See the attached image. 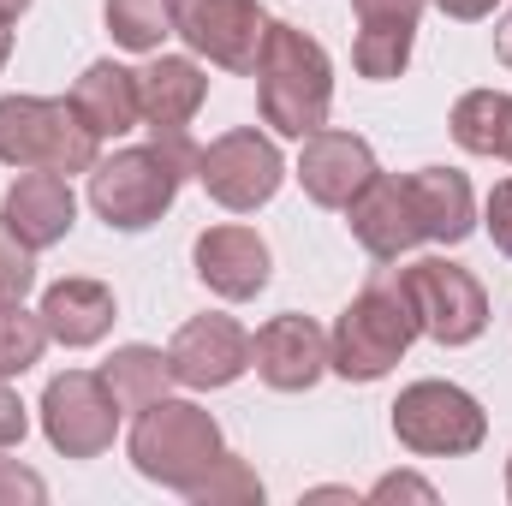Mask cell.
I'll return each mask as SVG.
<instances>
[{
  "label": "cell",
  "instance_id": "cell-1",
  "mask_svg": "<svg viewBox=\"0 0 512 506\" xmlns=\"http://www.w3.org/2000/svg\"><path fill=\"white\" fill-rule=\"evenodd\" d=\"M197 161H203V149L185 131H149V143L96 155V167H90V209L114 233H143V227H155L173 209V197L197 173Z\"/></svg>",
  "mask_w": 512,
  "mask_h": 506
},
{
  "label": "cell",
  "instance_id": "cell-2",
  "mask_svg": "<svg viewBox=\"0 0 512 506\" xmlns=\"http://www.w3.org/2000/svg\"><path fill=\"white\" fill-rule=\"evenodd\" d=\"M256 108H262V126H274L280 137H310V131L328 126V108H334V66H328V48L316 36H304L298 24H280L268 18V36H262V54H256Z\"/></svg>",
  "mask_w": 512,
  "mask_h": 506
},
{
  "label": "cell",
  "instance_id": "cell-3",
  "mask_svg": "<svg viewBox=\"0 0 512 506\" xmlns=\"http://www.w3.org/2000/svg\"><path fill=\"white\" fill-rule=\"evenodd\" d=\"M417 334H423V322H417V304L405 292V274L376 268L328 334V370L346 381H382L411 352Z\"/></svg>",
  "mask_w": 512,
  "mask_h": 506
},
{
  "label": "cell",
  "instance_id": "cell-4",
  "mask_svg": "<svg viewBox=\"0 0 512 506\" xmlns=\"http://www.w3.org/2000/svg\"><path fill=\"white\" fill-rule=\"evenodd\" d=\"M126 447H131L137 477H149V483H161L173 495H191L203 483V471L227 453L221 447V423L203 405H191V399H155L149 411H137Z\"/></svg>",
  "mask_w": 512,
  "mask_h": 506
},
{
  "label": "cell",
  "instance_id": "cell-5",
  "mask_svg": "<svg viewBox=\"0 0 512 506\" xmlns=\"http://www.w3.org/2000/svg\"><path fill=\"white\" fill-rule=\"evenodd\" d=\"M102 137L84 126L72 96H0V161L6 167H48V173H90Z\"/></svg>",
  "mask_w": 512,
  "mask_h": 506
},
{
  "label": "cell",
  "instance_id": "cell-6",
  "mask_svg": "<svg viewBox=\"0 0 512 506\" xmlns=\"http://www.w3.org/2000/svg\"><path fill=\"white\" fill-rule=\"evenodd\" d=\"M393 435H399V447H411L423 459H459V453L483 447L489 417L459 381H411L393 399Z\"/></svg>",
  "mask_w": 512,
  "mask_h": 506
},
{
  "label": "cell",
  "instance_id": "cell-7",
  "mask_svg": "<svg viewBox=\"0 0 512 506\" xmlns=\"http://www.w3.org/2000/svg\"><path fill=\"white\" fill-rule=\"evenodd\" d=\"M405 274V292L417 304V322L435 346H471L483 328H489V292L471 268L447 262V256H423Z\"/></svg>",
  "mask_w": 512,
  "mask_h": 506
},
{
  "label": "cell",
  "instance_id": "cell-8",
  "mask_svg": "<svg viewBox=\"0 0 512 506\" xmlns=\"http://www.w3.org/2000/svg\"><path fill=\"white\" fill-rule=\"evenodd\" d=\"M42 435L66 459H96L120 435V405L108 393L102 370H66L42 393Z\"/></svg>",
  "mask_w": 512,
  "mask_h": 506
},
{
  "label": "cell",
  "instance_id": "cell-9",
  "mask_svg": "<svg viewBox=\"0 0 512 506\" xmlns=\"http://www.w3.org/2000/svg\"><path fill=\"white\" fill-rule=\"evenodd\" d=\"M197 179H203V191H209L221 209L251 215V209H262V203L280 191L286 161H280L274 137H262L256 126H239V131H221V137L203 149Z\"/></svg>",
  "mask_w": 512,
  "mask_h": 506
},
{
  "label": "cell",
  "instance_id": "cell-10",
  "mask_svg": "<svg viewBox=\"0 0 512 506\" xmlns=\"http://www.w3.org/2000/svg\"><path fill=\"white\" fill-rule=\"evenodd\" d=\"M173 36L221 72H256L268 12L256 0H173Z\"/></svg>",
  "mask_w": 512,
  "mask_h": 506
},
{
  "label": "cell",
  "instance_id": "cell-11",
  "mask_svg": "<svg viewBox=\"0 0 512 506\" xmlns=\"http://www.w3.org/2000/svg\"><path fill=\"white\" fill-rule=\"evenodd\" d=\"M251 370L274 393H310L328 376V334L310 316H298V310L268 316L251 340Z\"/></svg>",
  "mask_w": 512,
  "mask_h": 506
},
{
  "label": "cell",
  "instance_id": "cell-12",
  "mask_svg": "<svg viewBox=\"0 0 512 506\" xmlns=\"http://www.w3.org/2000/svg\"><path fill=\"white\" fill-rule=\"evenodd\" d=\"M167 358H173V381L179 387H197V393L233 387V381L251 370V334L233 316H191L173 334Z\"/></svg>",
  "mask_w": 512,
  "mask_h": 506
},
{
  "label": "cell",
  "instance_id": "cell-13",
  "mask_svg": "<svg viewBox=\"0 0 512 506\" xmlns=\"http://www.w3.org/2000/svg\"><path fill=\"white\" fill-rule=\"evenodd\" d=\"M376 173H382V167H376V149H370L358 131L322 126V131H310L304 149H298V185H304V197L322 203V209H346Z\"/></svg>",
  "mask_w": 512,
  "mask_h": 506
},
{
  "label": "cell",
  "instance_id": "cell-14",
  "mask_svg": "<svg viewBox=\"0 0 512 506\" xmlns=\"http://www.w3.org/2000/svg\"><path fill=\"white\" fill-rule=\"evenodd\" d=\"M346 227L376 262H399L405 251L423 245V221H417V203H411V185L376 173L352 203H346Z\"/></svg>",
  "mask_w": 512,
  "mask_h": 506
},
{
  "label": "cell",
  "instance_id": "cell-15",
  "mask_svg": "<svg viewBox=\"0 0 512 506\" xmlns=\"http://www.w3.org/2000/svg\"><path fill=\"white\" fill-rule=\"evenodd\" d=\"M191 262H197V280H203L215 298H227V304L256 298V292L268 286V268H274V256H268V245H262V233H256V227H239V221L197 233Z\"/></svg>",
  "mask_w": 512,
  "mask_h": 506
},
{
  "label": "cell",
  "instance_id": "cell-16",
  "mask_svg": "<svg viewBox=\"0 0 512 506\" xmlns=\"http://www.w3.org/2000/svg\"><path fill=\"white\" fill-rule=\"evenodd\" d=\"M0 221L30 245V251H48L72 233L78 221V197L66 185V173H48V167H24L12 185H6V203H0Z\"/></svg>",
  "mask_w": 512,
  "mask_h": 506
},
{
  "label": "cell",
  "instance_id": "cell-17",
  "mask_svg": "<svg viewBox=\"0 0 512 506\" xmlns=\"http://www.w3.org/2000/svg\"><path fill=\"white\" fill-rule=\"evenodd\" d=\"M114 316H120L114 286H102V280H90V274L54 280V286L42 292V328H48V340L72 346V352H84V346L108 340Z\"/></svg>",
  "mask_w": 512,
  "mask_h": 506
},
{
  "label": "cell",
  "instance_id": "cell-18",
  "mask_svg": "<svg viewBox=\"0 0 512 506\" xmlns=\"http://www.w3.org/2000/svg\"><path fill=\"white\" fill-rule=\"evenodd\" d=\"M137 102H143L149 131H185L197 120V108L209 102V72L185 54H155L137 72Z\"/></svg>",
  "mask_w": 512,
  "mask_h": 506
},
{
  "label": "cell",
  "instance_id": "cell-19",
  "mask_svg": "<svg viewBox=\"0 0 512 506\" xmlns=\"http://www.w3.org/2000/svg\"><path fill=\"white\" fill-rule=\"evenodd\" d=\"M405 185H411V203H417L429 245H459L477 233V197H471V179L459 167H417V173H405Z\"/></svg>",
  "mask_w": 512,
  "mask_h": 506
},
{
  "label": "cell",
  "instance_id": "cell-20",
  "mask_svg": "<svg viewBox=\"0 0 512 506\" xmlns=\"http://www.w3.org/2000/svg\"><path fill=\"white\" fill-rule=\"evenodd\" d=\"M72 108L84 114V126L96 137H126L143 126V102H137V72L120 60H96L84 66V78L72 84Z\"/></svg>",
  "mask_w": 512,
  "mask_h": 506
},
{
  "label": "cell",
  "instance_id": "cell-21",
  "mask_svg": "<svg viewBox=\"0 0 512 506\" xmlns=\"http://www.w3.org/2000/svg\"><path fill=\"white\" fill-rule=\"evenodd\" d=\"M453 143L489 161H512V90H465L453 102Z\"/></svg>",
  "mask_w": 512,
  "mask_h": 506
},
{
  "label": "cell",
  "instance_id": "cell-22",
  "mask_svg": "<svg viewBox=\"0 0 512 506\" xmlns=\"http://www.w3.org/2000/svg\"><path fill=\"white\" fill-rule=\"evenodd\" d=\"M102 381L114 393L120 411H149L155 399H167L173 387V358L155 352V346H120L108 364H102Z\"/></svg>",
  "mask_w": 512,
  "mask_h": 506
},
{
  "label": "cell",
  "instance_id": "cell-23",
  "mask_svg": "<svg viewBox=\"0 0 512 506\" xmlns=\"http://www.w3.org/2000/svg\"><path fill=\"white\" fill-rule=\"evenodd\" d=\"M108 36L131 54H155L173 36V0H102Z\"/></svg>",
  "mask_w": 512,
  "mask_h": 506
},
{
  "label": "cell",
  "instance_id": "cell-24",
  "mask_svg": "<svg viewBox=\"0 0 512 506\" xmlns=\"http://www.w3.org/2000/svg\"><path fill=\"white\" fill-rule=\"evenodd\" d=\"M42 346H48V328H42V310H24L18 304H0V376H24L30 364H42Z\"/></svg>",
  "mask_w": 512,
  "mask_h": 506
},
{
  "label": "cell",
  "instance_id": "cell-25",
  "mask_svg": "<svg viewBox=\"0 0 512 506\" xmlns=\"http://www.w3.org/2000/svg\"><path fill=\"white\" fill-rule=\"evenodd\" d=\"M185 501H197V506H256V501H262V477L251 471V459L221 453Z\"/></svg>",
  "mask_w": 512,
  "mask_h": 506
},
{
  "label": "cell",
  "instance_id": "cell-26",
  "mask_svg": "<svg viewBox=\"0 0 512 506\" xmlns=\"http://www.w3.org/2000/svg\"><path fill=\"white\" fill-rule=\"evenodd\" d=\"M411 36L417 30H370V24H358V42H352V66H358V78H399L405 66H411Z\"/></svg>",
  "mask_w": 512,
  "mask_h": 506
},
{
  "label": "cell",
  "instance_id": "cell-27",
  "mask_svg": "<svg viewBox=\"0 0 512 506\" xmlns=\"http://www.w3.org/2000/svg\"><path fill=\"white\" fill-rule=\"evenodd\" d=\"M36 286V251L0 221V304H18Z\"/></svg>",
  "mask_w": 512,
  "mask_h": 506
},
{
  "label": "cell",
  "instance_id": "cell-28",
  "mask_svg": "<svg viewBox=\"0 0 512 506\" xmlns=\"http://www.w3.org/2000/svg\"><path fill=\"white\" fill-rule=\"evenodd\" d=\"M423 6L429 0H352L358 24H370V30H417Z\"/></svg>",
  "mask_w": 512,
  "mask_h": 506
},
{
  "label": "cell",
  "instance_id": "cell-29",
  "mask_svg": "<svg viewBox=\"0 0 512 506\" xmlns=\"http://www.w3.org/2000/svg\"><path fill=\"white\" fill-rule=\"evenodd\" d=\"M483 227H489L495 251L512 256V179H495V191H489V203H483Z\"/></svg>",
  "mask_w": 512,
  "mask_h": 506
},
{
  "label": "cell",
  "instance_id": "cell-30",
  "mask_svg": "<svg viewBox=\"0 0 512 506\" xmlns=\"http://www.w3.org/2000/svg\"><path fill=\"white\" fill-rule=\"evenodd\" d=\"M18 501H48V483L18 465V459H0V506H18Z\"/></svg>",
  "mask_w": 512,
  "mask_h": 506
},
{
  "label": "cell",
  "instance_id": "cell-31",
  "mask_svg": "<svg viewBox=\"0 0 512 506\" xmlns=\"http://www.w3.org/2000/svg\"><path fill=\"white\" fill-rule=\"evenodd\" d=\"M30 435V405L12 393V381L0 376V447H18Z\"/></svg>",
  "mask_w": 512,
  "mask_h": 506
},
{
  "label": "cell",
  "instance_id": "cell-32",
  "mask_svg": "<svg viewBox=\"0 0 512 506\" xmlns=\"http://www.w3.org/2000/svg\"><path fill=\"white\" fill-rule=\"evenodd\" d=\"M370 501H435V489L423 477H411V471H393V477H382L370 489Z\"/></svg>",
  "mask_w": 512,
  "mask_h": 506
},
{
  "label": "cell",
  "instance_id": "cell-33",
  "mask_svg": "<svg viewBox=\"0 0 512 506\" xmlns=\"http://www.w3.org/2000/svg\"><path fill=\"white\" fill-rule=\"evenodd\" d=\"M435 6H441L447 18H459V24H477V18H489L501 0H435Z\"/></svg>",
  "mask_w": 512,
  "mask_h": 506
},
{
  "label": "cell",
  "instance_id": "cell-34",
  "mask_svg": "<svg viewBox=\"0 0 512 506\" xmlns=\"http://www.w3.org/2000/svg\"><path fill=\"white\" fill-rule=\"evenodd\" d=\"M495 54H501V66H512V12L495 24Z\"/></svg>",
  "mask_w": 512,
  "mask_h": 506
},
{
  "label": "cell",
  "instance_id": "cell-35",
  "mask_svg": "<svg viewBox=\"0 0 512 506\" xmlns=\"http://www.w3.org/2000/svg\"><path fill=\"white\" fill-rule=\"evenodd\" d=\"M24 12H30V0H0V18H6V24H18Z\"/></svg>",
  "mask_w": 512,
  "mask_h": 506
},
{
  "label": "cell",
  "instance_id": "cell-36",
  "mask_svg": "<svg viewBox=\"0 0 512 506\" xmlns=\"http://www.w3.org/2000/svg\"><path fill=\"white\" fill-rule=\"evenodd\" d=\"M6 60H12V24L0 18V66H6Z\"/></svg>",
  "mask_w": 512,
  "mask_h": 506
},
{
  "label": "cell",
  "instance_id": "cell-37",
  "mask_svg": "<svg viewBox=\"0 0 512 506\" xmlns=\"http://www.w3.org/2000/svg\"><path fill=\"white\" fill-rule=\"evenodd\" d=\"M507 495H512V459H507Z\"/></svg>",
  "mask_w": 512,
  "mask_h": 506
}]
</instances>
